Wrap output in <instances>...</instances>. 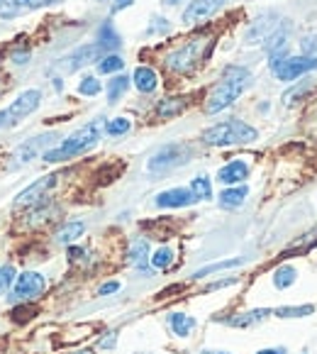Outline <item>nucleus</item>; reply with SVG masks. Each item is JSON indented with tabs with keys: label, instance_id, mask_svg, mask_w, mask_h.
<instances>
[{
	"label": "nucleus",
	"instance_id": "f257e3e1",
	"mask_svg": "<svg viewBox=\"0 0 317 354\" xmlns=\"http://www.w3.org/2000/svg\"><path fill=\"white\" fill-rule=\"evenodd\" d=\"M249 84H251V73L247 71L244 66H227L222 71V76H220V81L215 84V88L210 91L205 110H208L210 115H215V113H220V110L229 108L234 100L244 93Z\"/></svg>",
	"mask_w": 317,
	"mask_h": 354
},
{
	"label": "nucleus",
	"instance_id": "f03ea898",
	"mask_svg": "<svg viewBox=\"0 0 317 354\" xmlns=\"http://www.w3.org/2000/svg\"><path fill=\"white\" fill-rule=\"evenodd\" d=\"M100 132H103V120L88 122V125H84L81 130L73 132L71 137H66V140H64L59 147L44 151L42 159H44V162L57 164V162H66V159H73V156L86 154V151L93 149V147L98 145Z\"/></svg>",
	"mask_w": 317,
	"mask_h": 354
},
{
	"label": "nucleus",
	"instance_id": "7ed1b4c3",
	"mask_svg": "<svg viewBox=\"0 0 317 354\" xmlns=\"http://www.w3.org/2000/svg\"><path fill=\"white\" fill-rule=\"evenodd\" d=\"M259 137V132L242 120H227L208 127L203 132V142L213 147H234V145H249Z\"/></svg>",
	"mask_w": 317,
	"mask_h": 354
},
{
	"label": "nucleus",
	"instance_id": "20e7f679",
	"mask_svg": "<svg viewBox=\"0 0 317 354\" xmlns=\"http://www.w3.org/2000/svg\"><path fill=\"white\" fill-rule=\"evenodd\" d=\"M208 44H210L208 37H193V39H188L183 47L173 49V52L169 54L166 66L171 68V71H176V73H191L198 64L203 62L205 47H208Z\"/></svg>",
	"mask_w": 317,
	"mask_h": 354
},
{
	"label": "nucleus",
	"instance_id": "39448f33",
	"mask_svg": "<svg viewBox=\"0 0 317 354\" xmlns=\"http://www.w3.org/2000/svg\"><path fill=\"white\" fill-rule=\"evenodd\" d=\"M271 71L278 81H296L302 73L317 71V57H288V54H278V57H271Z\"/></svg>",
	"mask_w": 317,
	"mask_h": 354
},
{
	"label": "nucleus",
	"instance_id": "423d86ee",
	"mask_svg": "<svg viewBox=\"0 0 317 354\" xmlns=\"http://www.w3.org/2000/svg\"><path fill=\"white\" fill-rule=\"evenodd\" d=\"M42 103V93L37 88H30L25 93H20L6 110H0V130L6 127H15L17 122H22L27 115H32Z\"/></svg>",
	"mask_w": 317,
	"mask_h": 354
},
{
	"label": "nucleus",
	"instance_id": "0eeeda50",
	"mask_svg": "<svg viewBox=\"0 0 317 354\" xmlns=\"http://www.w3.org/2000/svg\"><path fill=\"white\" fill-rule=\"evenodd\" d=\"M188 154H191V149H188L186 145H181V142L164 145L162 149H156L154 154L149 156V162H146V171L149 174H166V171H171V169L186 164Z\"/></svg>",
	"mask_w": 317,
	"mask_h": 354
},
{
	"label": "nucleus",
	"instance_id": "6e6552de",
	"mask_svg": "<svg viewBox=\"0 0 317 354\" xmlns=\"http://www.w3.org/2000/svg\"><path fill=\"white\" fill-rule=\"evenodd\" d=\"M100 59H103V47H100L98 42H95V44H84V47L73 49L68 57H64L61 62H59V68H61V71H66V73H73V71H78V68L88 66V64L100 62Z\"/></svg>",
	"mask_w": 317,
	"mask_h": 354
},
{
	"label": "nucleus",
	"instance_id": "1a4fd4ad",
	"mask_svg": "<svg viewBox=\"0 0 317 354\" xmlns=\"http://www.w3.org/2000/svg\"><path fill=\"white\" fill-rule=\"evenodd\" d=\"M57 178L59 176H42V178H37L32 186H27L22 193H17V198H15V208H32V205L37 203H42L44 198H47V193L52 191L54 186H57Z\"/></svg>",
	"mask_w": 317,
	"mask_h": 354
},
{
	"label": "nucleus",
	"instance_id": "9d476101",
	"mask_svg": "<svg viewBox=\"0 0 317 354\" xmlns=\"http://www.w3.org/2000/svg\"><path fill=\"white\" fill-rule=\"evenodd\" d=\"M44 288H47V279H44L39 271H25L15 281V298H20V301H32V298L39 296Z\"/></svg>",
	"mask_w": 317,
	"mask_h": 354
},
{
	"label": "nucleus",
	"instance_id": "9b49d317",
	"mask_svg": "<svg viewBox=\"0 0 317 354\" xmlns=\"http://www.w3.org/2000/svg\"><path fill=\"white\" fill-rule=\"evenodd\" d=\"M224 3H227V0H191L188 8L183 10V22H186V25H198V22L213 17Z\"/></svg>",
	"mask_w": 317,
	"mask_h": 354
},
{
	"label": "nucleus",
	"instance_id": "f8f14e48",
	"mask_svg": "<svg viewBox=\"0 0 317 354\" xmlns=\"http://www.w3.org/2000/svg\"><path fill=\"white\" fill-rule=\"evenodd\" d=\"M198 203L191 188H169V191L156 196V205L159 208H188V205Z\"/></svg>",
	"mask_w": 317,
	"mask_h": 354
},
{
	"label": "nucleus",
	"instance_id": "ddd939ff",
	"mask_svg": "<svg viewBox=\"0 0 317 354\" xmlns=\"http://www.w3.org/2000/svg\"><path fill=\"white\" fill-rule=\"evenodd\" d=\"M249 176V164L242 162V159H234V162L224 164L218 171V181L224 183V186H234V183H242Z\"/></svg>",
	"mask_w": 317,
	"mask_h": 354
},
{
	"label": "nucleus",
	"instance_id": "4468645a",
	"mask_svg": "<svg viewBox=\"0 0 317 354\" xmlns=\"http://www.w3.org/2000/svg\"><path fill=\"white\" fill-rule=\"evenodd\" d=\"M271 20H276V15L271 12V15H264V17H259V20L251 25V30L247 32V42L249 44H259V42H266L271 35H273V30L278 25L276 22H271Z\"/></svg>",
	"mask_w": 317,
	"mask_h": 354
},
{
	"label": "nucleus",
	"instance_id": "2eb2a0df",
	"mask_svg": "<svg viewBox=\"0 0 317 354\" xmlns=\"http://www.w3.org/2000/svg\"><path fill=\"white\" fill-rule=\"evenodd\" d=\"M132 84L142 93H154L156 86H159V76H156V71L151 66H137L135 73H132Z\"/></svg>",
	"mask_w": 317,
	"mask_h": 354
},
{
	"label": "nucleus",
	"instance_id": "dca6fc26",
	"mask_svg": "<svg viewBox=\"0 0 317 354\" xmlns=\"http://www.w3.org/2000/svg\"><path fill=\"white\" fill-rule=\"evenodd\" d=\"M52 140H57V137H54V135H44V137H35V140L25 142V145H22L20 149L15 151V159L25 164V162H30V159H35L37 151H42V154H44V151H47L44 147H47Z\"/></svg>",
	"mask_w": 317,
	"mask_h": 354
},
{
	"label": "nucleus",
	"instance_id": "f3484780",
	"mask_svg": "<svg viewBox=\"0 0 317 354\" xmlns=\"http://www.w3.org/2000/svg\"><path fill=\"white\" fill-rule=\"evenodd\" d=\"M249 196V188L247 186H229L220 193V208L224 210H234L244 203V198Z\"/></svg>",
	"mask_w": 317,
	"mask_h": 354
},
{
	"label": "nucleus",
	"instance_id": "a211bd4d",
	"mask_svg": "<svg viewBox=\"0 0 317 354\" xmlns=\"http://www.w3.org/2000/svg\"><path fill=\"white\" fill-rule=\"evenodd\" d=\"M288 35H291V27H288V25L276 27L273 35H271L269 39H266V52H269V57H278V54H288V52H286Z\"/></svg>",
	"mask_w": 317,
	"mask_h": 354
},
{
	"label": "nucleus",
	"instance_id": "6ab92c4d",
	"mask_svg": "<svg viewBox=\"0 0 317 354\" xmlns=\"http://www.w3.org/2000/svg\"><path fill=\"white\" fill-rule=\"evenodd\" d=\"M271 315L269 308H256V310H249V313H242V315H234V318H229L227 323L232 325V328H251V325L261 323V320H266Z\"/></svg>",
	"mask_w": 317,
	"mask_h": 354
},
{
	"label": "nucleus",
	"instance_id": "aec40b11",
	"mask_svg": "<svg viewBox=\"0 0 317 354\" xmlns=\"http://www.w3.org/2000/svg\"><path fill=\"white\" fill-rule=\"evenodd\" d=\"M186 105H188L186 98H164L156 105V115L162 120H171V118H176V115H181L186 110Z\"/></svg>",
	"mask_w": 317,
	"mask_h": 354
},
{
	"label": "nucleus",
	"instance_id": "412c9836",
	"mask_svg": "<svg viewBox=\"0 0 317 354\" xmlns=\"http://www.w3.org/2000/svg\"><path fill=\"white\" fill-rule=\"evenodd\" d=\"M169 325H171L173 335L188 337V335L195 330V318H191V315H186V313H171V315H169Z\"/></svg>",
	"mask_w": 317,
	"mask_h": 354
},
{
	"label": "nucleus",
	"instance_id": "4be33fe9",
	"mask_svg": "<svg viewBox=\"0 0 317 354\" xmlns=\"http://www.w3.org/2000/svg\"><path fill=\"white\" fill-rule=\"evenodd\" d=\"M25 12H30L27 0H0V20H15Z\"/></svg>",
	"mask_w": 317,
	"mask_h": 354
},
{
	"label": "nucleus",
	"instance_id": "5701e85b",
	"mask_svg": "<svg viewBox=\"0 0 317 354\" xmlns=\"http://www.w3.org/2000/svg\"><path fill=\"white\" fill-rule=\"evenodd\" d=\"M98 44L103 47V52H113V49H117L122 44L120 42V35L115 32L113 22H105V25L98 30Z\"/></svg>",
	"mask_w": 317,
	"mask_h": 354
},
{
	"label": "nucleus",
	"instance_id": "b1692460",
	"mask_svg": "<svg viewBox=\"0 0 317 354\" xmlns=\"http://www.w3.org/2000/svg\"><path fill=\"white\" fill-rule=\"evenodd\" d=\"M315 245H317V225L310 230V232L300 234V237L286 250V254H305V252H310Z\"/></svg>",
	"mask_w": 317,
	"mask_h": 354
},
{
	"label": "nucleus",
	"instance_id": "393cba45",
	"mask_svg": "<svg viewBox=\"0 0 317 354\" xmlns=\"http://www.w3.org/2000/svg\"><path fill=\"white\" fill-rule=\"evenodd\" d=\"M84 230H86L84 223H66L57 232V242H59V245H71V242H76L78 237L84 234Z\"/></svg>",
	"mask_w": 317,
	"mask_h": 354
},
{
	"label": "nucleus",
	"instance_id": "a878e982",
	"mask_svg": "<svg viewBox=\"0 0 317 354\" xmlns=\"http://www.w3.org/2000/svg\"><path fill=\"white\" fill-rule=\"evenodd\" d=\"M188 188H191L193 196H195L198 201H210V198H213V183H210L208 176H195Z\"/></svg>",
	"mask_w": 317,
	"mask_h": 354
},
{
	"label": "nucleus",
	"instance_id": "bb28decb",
	"mask_svg": "<svg viewBox=\"0 0 317 354\" xmlns=\"http://www.w3.org/2000/svg\"><path fill=\"white\" fill-rule=\"evenodd\" d=\"M296 277H298V271L293 269V266H278V269L273 271V286L276 288H288V286H293L296 283Z\"/></svg>",
	"mask_w": 317,
	"mask_h": 354
},
{
	"label": "nucleus",
	"instance_id": "cd10ccee",
	"mask_svg": "<svg viewBox=\"0 0 317 354\" xmlns=\"http://www.w3.org/2000/svg\"><path fill=\"white\" fill-rule=\"evenodd\" d=\"M127 88H130V78H127V76H115L113 81H108V100H110V103H117V100L125 95Z\"/></svg>",
	"mask_w": 317,
	"mask_h": 354
},
{
	"label": "nucleus",
	"instance_id": "c85d7f7f",
	"mask_svg": "<svg viewBox=\"0 0 317 354\" xmlns=\"http://www.w3.org/2000/svg\"><path fill=\"white\" fill-rule=\"evenodd\" d=\"M312 313H315V306H283L276 308L273 315H278V318H305Z\"/></svg>",
	"mask_w": 317,
	"mask_h": 354
},
{
	"label": "nucleus",
	"instance_id": "c756f323",
	"mask_svg": "<svg viewBox=\"0 0 317 354\" xmlns=\"http://www.w3.org/2000/svg\"><path fill=\"white\" fill-rule=\"evenodd\" d=\"M130 261L135 266H140V269H144L146 261H149V245H146V240H137L135 245H132Z\"/></svg>",
	"mask_w": 317,
	"mask_h": 354
},
{
	"label": "nucleus",
	"instance_id": "7c9ffc66",
	"mask_svg": "<svg viewBox=\"0 0 317 354\" xmlns=\"http://www.w3.org/2000/svg\"><path fill=\"white\" fill-rule=\"evenodd\" d=\"M242 259H224V261H218V264H210V266H203V269H198L193 274V279H203V277H210L215 271H224V269H234V266H240Z\"/></svg>",
	"mask_w": 317,
	"mask_h": 354
},
{
	"label": "nucleus",
	"instance_id": "2f4dec72",
	"mask_svg": "<svg viewBox=\"0 0 317 354\" xmlns=\"http://www.w3.org/2000/svg\"><path fill=\"white\" fill-rule=\"evenodd\" d=\"M122 68H125V62H122V57H117V54H105L98 62L100 73H117V71H122Z\"/></svg>",
	"mask_w": 317,
	"mask_h": 354
},
{
	"label": "nucleus",
	"instance_id": "473e14b6",
	"mask_svg": "<svg viewBox=\"0 0 317 354\" xmlns=\"http://www.w3.org/2000/svg\"><path fill=\"white\" fill-rule=\"evenodd\" d=\"M132 130V122L127 118H115V120H108L105 122V132L110 137H120V135H127Z\"/></svg>",
	"mask_w": 317,
	"mask_h": 354
},
{
	"label": "nucleus",
	"instance_id": "72a5a7b5",
	"mask_svg": "<svg viewBox=\"0 0 317 354\" xmlns=\"http://www.w3.org/2000/svg\"><path fill=\"white\" fill-rule=\"evenodd\" d=\"M171 261H173V252L169 250V247L156 250L154 257H151V266H154V269H166V266H171Z\"/></svg>",
	"mask_w": 317,
	"mask_h": 354
},
{
	"label": "nucleus",
	"instance_id": "f704fd0d",
	"mask_svg": "<svg viewBox=\"0 0 317 354\" xmlns=\"http://www.w3.org/2000/svg\"><path fill=\"white\" fill-rule=\"evenodd\" d=\"M307 91H310V84H307V81H302V84L293 86L291 91H286V93H283V103H286V105H296L298 100H300L302 95L307 93Z\"/></svg>",
	"mask_w": 317,
	"mask_h": 354
},
{
	"label": "nucleus",
	"instance_id": "c9c22d12",
	"mask_svg": "<svg viewBox=\"0 0 317 354\" xmlns=\"http://www.w3.org/2000/svg\"><path fill=\"white\" fill-rule=\"evenodd\" d=\"M100 88H103V86H100V81L95 76H86L84 81L78 84V93L81 95H98Z\"/></svg>",
	"mask_w": 317,
	"mask_h": 354
},
{
	"label": "nucleus",
	"instance_id": "e433bc0d",
	"mask_svg": "<svg viewBox=\"0 0 317 354\" xmlns=\"http://www.w3.org/2000/svg\"><path fill=\"white\" fill-rule=\"evenodd\" d=\"M12 281H15V269L10 264L0 266V293H6L12 286Z\"/></svg>",
	"mask_w": 317,
	"mask_h": 354
},
{
	"label": "nucleus",
	"instance_id": "4c0bfd02",
	"mask_svg": "<svg viewBox=\"0 0 317 354\" xmlns=\"http://www.w3.org/2000/svg\"><path fill=\"white\" fill-rule=\"evenodd\" d=\"M300 49L305 57H317V35L305 37V39L300 42Z\"/></svg>",
	"mask_w": 317,
	"mask_h": 354
},
{
	"label": "nucleus",
	"instance_id": "58836bf2",
	"mask_svg": "<svg viewBox=\"0 0 317 354\" xmlns=\"http://www.w3.org/2000/svg\"><path fill=\"white\" fill-rule=\"evenodd\" d=\"M12 315H15V323H25V320L35 318V308H17L12 310Z\"/></svg>",
	"mask_w": 317,
	"mask_h": 354
},
{
	"label": "nucleus",
	"instance_id": "ea45409f",
	"mask_svg": "<svg viewBox=\"0 0 317 354\" xmlns=\"http://www.w3.org/2000/svg\"><path fill=\"white\" fill-rule=\"evenodd\" d=\"M30 3V10H37V8H49V6H57L61 0H27Z\"/></svg>",
	"mask_w": 317,
	"mask_h": 354
},
{
	"label": "nucleus",
	"instance_id": "a19ab883",
	"mask_svg": "<svg viewBox=\"0 0 317 354\" xmlns=\"http://www.w3.org/2000/svg\"><path fill=\"white\" fill-rule=\"evenodd\" d=\"M115 291H120V283L117 281H108V283H103V286H100V296H110V293H115Z\"/></svg>",
	"mask_w": 317,
	"mask_h": 354
},
{
	"label": "nucleus",
	"instance_id": "79ce46f5",
	"mask_svg": "<svg viewBox=\"0 0 317 354\" xmlns=\"http://www.w3.org/2000/svg\"><path fill=\"white\" fill-rule=\"evenodd\" d=\"M12 59H15V64H27L30 62V52H12Z\"/></svg>",
	"mask_w": 317,
	"mask_h": 354
},
{
	"label": "nucleus",
	"instance_id": "37998d69",
	"mask_svg": "<svg viewBox=\"0 0 317 354\" xmlns=\"http://www.w3.org/2000/svg\"><path fill=\"white\" fill-rule=\"evenodd\" d=\"M132 6V0H115V6H113V12H120L125 10V8Z\"/></svg>",
	"mask_w": 317,
	"mask_h": 354
},
{
	"label": "nucleus",
	"instance_id": "c03bdc74",
	"mask_svg": "<svg viewBox=\"0 0 317 354\" xmlns=\"http://www.w3.org/2000/svg\"><path fill=\"white\" fill-rule=\"evenodd\" d=\"M108 335H110V337L100 339V347H115V339H117V337H115V333H108Z\"/></svg>",
	"mask_w": 317,
	"mask_h": 354
},
{
	"label": "nucleus",
	"instance_id": "a18cd8bd",
	"mask_svg": "<svg viewBox=\"0 0 317 354\" xmlns=\"http://www.w3.org/2000/svg\"><path fill=\"white\" fill-rule=\"evenodd\" d=\"M229 283H234V279H224V281H218V283H213V286H208V291H215V288L229 286Z\"/></svg>",
	"mask_w": 317,
	"mask_h": 354
},
{
	"label": "nucleus",
	"instance_id": "49530a36",
	"mask_svg": "<svg viewBox=\"0 0 317 354\" xmlns=\"http://www.w3.org/2000/svg\"><path fill=\"white\" fill-rule=\"evenodd\" d=\"M68 254H71V259H81V257H84V250H78V247H71V250H68Z\"/></svg>",
	"mask_w": 317,
	"mask_h": 354
},
{
	"label": "nucleus",
	"instance_id": "de8ad7c7",
	"mask_svg": "<svg viewBox=\"0 0 317 354\" xmlns=\"http://www.w3.org/2000/svg\"><path fill=\"white\" fill-rule=\"evenodd\" d=\"M256 354H283V349H261V352Z\"/></svg>",
	"mask_w": 317,
	"mask_h": 354
},
{
	"label": "nucleus",
	"instance_id": "09e8293b",
	"mask_svg": "<svg viewBox=\"0 0 317 354\" xmlns=\"http://www.w3.org/2000/svg\"><path fill=\"white\" fill-rule=\"evenodd\" d=\"M203 354H229V352H215V349H205Z\"/></svg>",
	"mask_w": 317,
	"mask_h": 354
},
{
	"label": "nucleus",
	"instance_id": "8fccbe9b",
	"mask_svg": "<svg viewBox=\"0 0 317 354\" xmlns=\"http://www.w3.org/2000/svg\"><path fill=\"white\" fill-rule=\"evenodd\" d=\"M76 354H93L90 349H81V352H76Z\"/></svg>",
	"mask_w": 317,
	"mask_h": 354
},
{
	"label": "nucleus",
	"instance_id": "3c124183",
	"mask_svg": "<svg viewBox=\"0 0 317 354\" xmlns=\"http://www.w3.org/2000/svg\"><path fill=\"white\" fill-rule=\"evenodd\" d=\"M176 3H181V0H169V6H176Z\"/></svg>",
	"mask_w": 317,
	"mask_h": 354
},
{
	"label": "nucleus",
	"instance_id": "603ef678",
	"mask_svg": "<svg viewBox=\"0 0 317 354\" xmlns=\"http://www.w3.org/2000/svg\"><path fill=\"white\" fill-rule=\"evenodd\" d=\"M0 91H3V84H0Z\"/></svg>",
	"mask_w": 317,
	"mask_h": 354
}]
</instances>
